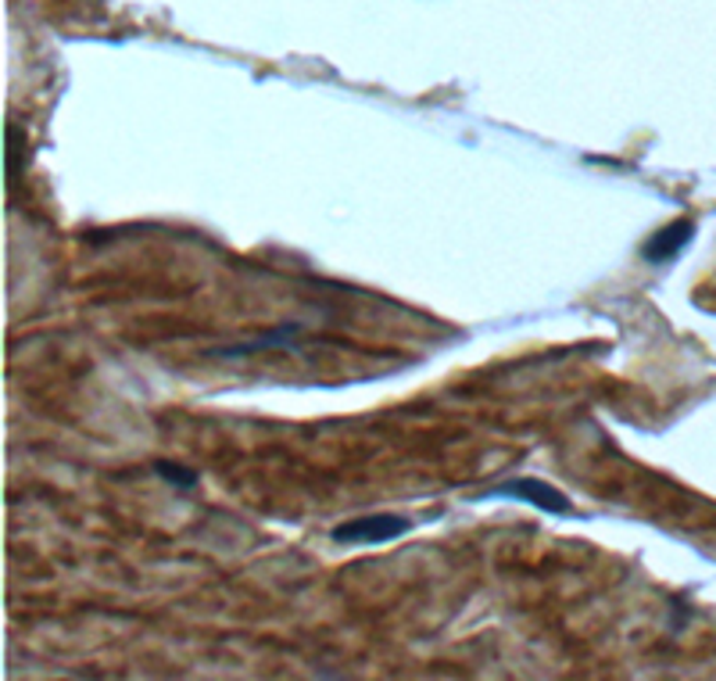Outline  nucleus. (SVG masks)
Here are the masks:
<instances>
[{
  "mask_svg": "<svg viewBox=\"0 0 716 681\" xmlns=\"http://www.w3.org/2000/svg\"><path fill=\"white\" fill-rule=\"evenodd\" d=\"M412 528V520H401V517H359V520H348L341 528H333V542L337 545H384V542H395Z\"/></svg>",
  "mask_w": 716,
  "mask_h": 681,
  "instance_id": "obj_1",
  "label": "nucleus"
},
{
  "mask_svg": "<svg viewBox=\"0 0 716 681\" xmlns=\"http://www.w3.org/2000/svg\"><path fill=\"white\" fill-rule=\"evenodd\" d=\"M491 495L524 498V503L538 506V509H544V513H555V517H566V513H573L570 498L559 492V488H552L549 481H538V478H516V481H509V484H498Z\"/></svg>",
  "mask_w": 716,
  "mask_h": 681,
  "instance_id": "obj_2",
  "label": "nucleus"
},
{
  "mask_svg": "<svg viewBox=\"0 0 716 681\" xmlns=\"http://www.w3.org/2000/svg\"><path fill=\"white\" fill-rule=\"evenodd\" d=\"M692 234H695V223L692 220H677L670 226H662L659 234H653L642 244V259L653 262V266L670 262V259L681 255V248H684L688 240H692Z\"/></svg>",
  "mask_w": 716,
  "mask_h": 681,
  "instance_id": "obj_3",
  "label": "nucleus"
},
{
  "mask_svg": "<svg viewBox=\"0 0 716 681\" xmlns=\"http://www.w3.org/2000/svg\"><path fill=\"white\" fill-rule=\"evenodd\" d=\"M154 470H159V478H162L165 484L179 488V492H190V488L198 484V473L176 467V462H154Z\"/></svg>",
  "mask_w": 716,
  "mask_h": 681,
  "instance_id": "obj_4",
  "label": "nucleus"
}]
</instances>
